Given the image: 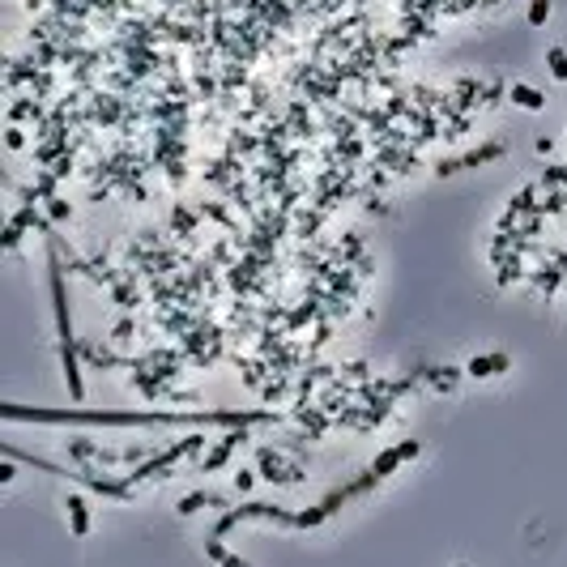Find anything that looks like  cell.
Masks as SVG:
<instances>
[{"label": "cell", "instance_id": "cell-1", "mask_svg": "<svg viewBox=\"0 0 567 567\" xmlns=\"http://www.w3.org/2000/svg\"><path fill=\"white\" fill-rule=\"evenodd\" d=\"M201 435H188L184 443H175V448H166V452H158V457H150V461H145V465H137V474H133V482H141V478H154L158 470H171V465H175L184 452H196V448H201Z\"/></svg>", "mask_w": 567, "mask_h": 567}, {"label": "cell", "instance_id": "cell-2", "mask_svg": "<svg viewBox=\"0 0 567 567\" xmlns=\"http://www.w3.org/2000/svg\"><path fill=\"white\" fill-rule=\"evenodd\" d=\"M52 303H56V329H60V341H73L68 303H64V278H60V265H56V260H52Z\"/></svg>", "mask_w": 567, "mask_h": 567}, {"label": "cell", "instance_id": "cell-3", "mask_svg": "<svg viewBox=\"0 0 567 567\" xmlns=\"http://www.w3.org/2000/svg\"><path fill=\"white\" fill-rule=\"evenodd\" d=\"M499 372H508V354H478V358H470V367H465V376H474V380L499 376Z\"/></svg>", "mask_w": 567, "mask_h": 567}, {"label": "cell", "instance_id": "cell-4", "mask_svg": "<svg viewBox=\"0 0 567 567\" xmlns=\"http://www.w3.org/2000/svg\"><path fill=\"white\" fill-rule=\"evenodd\" d=\"M64 508H68L73 537H86V533H90V508H86V499H81V495H68V499H64Z\"/></svg>", "mask_w": 567, "mask_h": 567}, {"label": "cell", "instance_id": "cell-5", "mask_svg": "<svg viewBox=\"0 0 567 567\" xmlns=\"http://www.w3.org/2000/svg\"><path fill=\"white\" fill-rule=\"evenodd\" d=\"M260 470L269 474V482H299V474H294V470H282V461L273 457V452H269V448H260Z\"/></svg>", "mask_w": 567, "mask_h": 567}, {"label": "cell", "instance_id": "cell-6", "mask_svg": "<svg viewBox=\"0 0 567 567\" xmlns=\"http://www.w3.org/2000/svg\"><path fill=\"white\" fill-rule=\"evenodd\" d=\"M512 103L525 107V111H541L546 107V94H537L533 86H512Z\"/></svg>", "mask_w": 567, "mask_h": 567}, {"label": "cell", "instance_id": "cell-7", "mask_svg": "<svg viewBox=\"0 0 567 567\" xmlns=\"http://www.w3.org/2000/svg\"><path fill=\"white\" fill-rule=\"evenodd\" d=\"M235 443H243V439H239V435H227V439L218 443V448L205 457V474H213V470H222V465H227V457L235 452Z\"/></svg>", "mask_w": 567, "mask_h": 567}, {"label": "cell", "instance_id": "cell-8", "mask_svg": "<svg viewBox=\"0 0 567 567\" xmlns=\"http://www.w3.org/2000/svg\"><path fill=\"white\" fill-rule=\"evenodd\" d=\"M546 68H550L555 81H567V52H563V47H550V52H546Z\"/></svg>", "mask_w": 567, "mask_h": 567}, {"label": "cell", "instance_id": "cell-9", "mask_svg": "<svg viewBox=\"0 0 567 567\" xmlns=\"http://www.w3.org/2000/svg\"><path fill=\"white\" fill-rule=\"evenodd\" d=\"M397 465H401V452H397V448H388V452H380V457H376L372 474H376V478H388L392 470H397Z\"/></svg>", "mask_w": 567, "mask_h": 567}, {"label": "cell", "instance_id": "cell-10", "mask_svg": "<svg viewBox=\"0 0 567 567\" xmlns=\"http://www.w3.org/2000/svg\"><path fill=\"white\" fill-rule=\"evenodd\" d=\"M222 499L218 495H205V490H201V495H188V499H180V516H192L196 508H218Z\"/></svg>", "mask_w": 567, "mask_h": 567}, {"label": "cell", "instance_id": "cell-11", "mask_svg": "<svg viewBox=\"0 0 567 567\" xmlns=\"http://www.w3.org/2000/svg\"><path fill=\"white\" fill-rule=\"evenodd\" d=\"M550 0H529V26H546V17H550Z\"/></svg>", "mask_w": 567, "mask_h": 567}, {"label": "cell", "instance_id": "cell-12", "mask_svg": "<svg viewBox=\"0 0 567 567\" xmlns=\"http://www.w3.org/2000/svg\"><path fill=\"white\" fill-rule=\"evenodd\" d=\"M329 516V508L320 503V508H307V512H299V521H294V529H311V525H320Z\"/></svg>", "mask_w": 567, "mask_h": 567}, {"label": "cell", "instance_id": "cell-13", "mask_svg": "<svg viewBox=\"0 0 567 567\" xmlns=\"http://www.w3.org/2000/svg\"><path fill=\"white\" fill-rule=\"evenodd\" d=\"M397 452H401V461H414L418 452H423V443H414V439H405V443H397Z\"/></svg>", "mask_w": 567, "mask_h": 567}, {"label": "cell", "instance_id": "cell-14", "mask_svg": "<svg viewBox=\"0 0 567 567\" xmlns=\"http://www.w3.org/2000/svg\"><path fill=\"white\" fill-rule=\"evenodd\" d=\"M252 482H256L252 470H239V474H235V486H239V490H252Z\"/></svg>", "mask_w": 567, "mask_h": 567}, {"label": "cell", "instance_id": "cell-15", "mask_svg": "<svg viewBox=\"0 0 567 567\" xmlns=\"http://www.w3.org/2000/svg\"><path fill=\"white\" fill-rule=\"evenodd\" d=\"M0 482H13V457H9L5 465H0Z\"/></svg>", "mask_w": 567, "mask_h": 567}, {"label": "cell", "instance_id": "cell-16", "mask_svg": "<svg viewBox=\"0 0 567 567\" xmlns=\"http://www.w3.org/2000/svg\"><path fill=\"white\" fill-rule=\"evenodd\" d=\"M222 567H252V563H243L239 555H227V559H222Z\"/></svg>", "mask_w": 567, "mask_h": 567}, {"label": "cell", "instance_id": "cell-17", "mask_svg": "<svg viewBox=\"0 0 567 567\" xmlns=\"http://www.w3.org/2000/svg\"><path fill=\"white\" fill-rule=\"evenodd\" d=\"M52 218H68V205H64V201H52Z\"/></svg>", "mask_w": 567, "mask_h": 567}, {"label": "cell", "instance_id": "cell-18", "mask_svg": "<svg viewBox=\"0 0 567 567\" xmlns=\"http://www.w3.org/2000/svg\"><path fill=\"white\" fill-rule=\"evenodd\" d=\"M461 567H465V563H461Z\"/></svg>", "mask_w": 567, "mask_h": 567}]
</instances>
